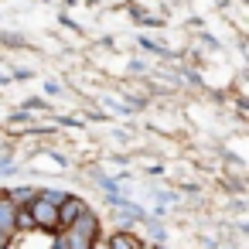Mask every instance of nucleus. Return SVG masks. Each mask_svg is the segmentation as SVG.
<instances>
[{"instance_id":"1","label":"nucleus","mask_w":249,"mask_h":249,"mask_svg":"<svg viewBox=\"0 0 249 249\" xmlns=\"http://www.w3.org/2000/svg\"><path fill=\"white\" fill-rule=\"evenodd\" d=\"M106 246H109V249H140V239L130 235V232H120V235H113Z\"/></svg>"}]
</instances>
